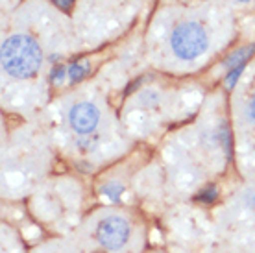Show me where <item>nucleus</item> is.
I'll list each match as a JSON object with an SVG mask.
<instances>
[{"mask_svg": "<svg viewBox=\"0 0 255 253\" xmlns=\"http://www.w3.org/2000/svg\"><path fill=\"white\" fill-rule=\"evenodd\" d=\"M255 50V44H248V46H243V48H239L231 54L226 61H224V67H228V69H237V67H243V63L248 59Z\"/></svg>", "mask_w": 255, "mask_h": 253, "instance_id": "5", "label": "nucleus"}, {"mask_svg": "<svg viewBox=\"0 0 255 253\" xmlns=\"http://www.w3.org/2000/svg\"><path fill=\"white\" fill-rule=\"evenodd\" d=\"M2 69L13 78H32L37 74L43 54L35 39L28 35H11L2 43Z\"/></svg>", "mask_w": 255, "mask_h": 253, "instance_id": "1", "label": "nucleus"}, {"mask_svg": "<svg viewBox=\"0 0 255 253\" xmlns=\"http://www.w3.org/2000/svg\"><path fill=\"white\" fill-rule=\"evenodd\" d=\"M248 115L252 121H255V95L252 96V100H250V104H248Z\"/></svg>", "mask_w": 255, "mask_h": 253, "instance_id": "9", "label": "nucleus"}, {"mask_svg": "<svg viewBox=\"0 0 255 253\" xmlns=\"http://www.w3.org/2000/svg\"><path fill=\"white\" fill-rule=\"evenodd\" d=\"M133 237L131 224L119 213H109L96 222L93 241L109 253H122L129 246Z\"/></svg>", "mask_w": 255, "mask_h": 253, "instance_id": "2", "label": "nucleus"}, {"mask_svg": "<svg viewBox=\"0 0 255 253\" xmlns=\"http://www.w3.org/2000/svg\"><path fill=\"white\" fill-rule=\"evenodd\" d=\"M243 69L244 67H237V69H233L230 72V74H228V76H226V87L228 89H231L233 87V85H235L237 83V80H239V76H241V74H243Z\"/></svg>", "mask_w": 255, "mask_h": 253, "instance_id": "7", "label": "nucleus"}, {"mask_svg": "<svg viewBox=\"0 0 255 253\" xmlns=\"http://www.w3.org/2000/svg\"><path fill=\"white\" fill-rule=\"evenodd\" d=\"M207 33L196 22H183L179 24L170 35V46L172 52L179 59H196L207 50Z\"/></svg>", "mask_w": 255, "mask_h": 253, "instance_id": "3", "label": "nucleus"}, {"mask_svg": "<svg viewBox=\"0 0 255 253\" xmlns=\"http://www.w3.org/2000/svg\"><path fill=\"white\" fill-rule=\"evenodd\" d=\"M50 80L54 83H61V82H63V80H65V69H63V67H56V69L52 70Z\"/></svg>", "mask_w": 255, "mask_h": 253, "instance_id": "8", "label": "nucleus"}, {"mask_svg": "<svg viewBox=\"0 0 255 253\" xmlns=\"http://www.w3.org/2000/svg\"><path fill=\"white\" fill-rule=\"evenodd\" d=\"M87 69H89V65L87 63H74L70 65L69 69V76L72 82H78V80H82L85 74H87Z\"/></svg>", "mask_w": 255, "mask_h": 253, "instance_id": "6", "label": "nucleus"}, {"mask_svg": "<svg viewBox=\"0 0 255 253\" xmlns=\"http://www.w3.org/2000/svg\"><path fill=\"white\" fill-rule=\"evenodd\" d=\"M52 2H56L59 7H63V9H69L70 7V4L74 2V0H52Z\"/></svg>", "mask_w": 255, "mask_h": 253, "instance_id": "10", "label": "nucleus"}, {"mask_svg": "<svg viewBox=\"0 0 255 253\" xmlns=\"http://www.w3.org/2000/svg\"><path fill=\"white\" fill-rule=\"evenodd\" d=\"M100 122V111L91 102H80L69 111V124L78 135L93 133Z\"/></svg>", "mask_w": 255, "mask_h": 253, "instance_id": "4", "label": "nucleus"}, {"mask_svg": "<svg viewBox=\"0 0 255 253\" xmlns=\"http://www.w3.org/2000/svg\"><path fill=\"white\" fill-rule=\"evenodd\" d=\"M239 2H243V4H246V2H250V0H239Z\"/></svg>", "mask_w": 255, "mask_h": 253, "instance_id": "11", "label": "nucleus"}]
</instances>
